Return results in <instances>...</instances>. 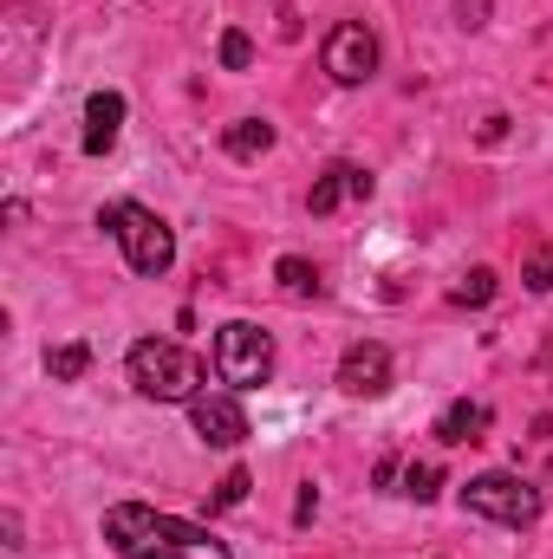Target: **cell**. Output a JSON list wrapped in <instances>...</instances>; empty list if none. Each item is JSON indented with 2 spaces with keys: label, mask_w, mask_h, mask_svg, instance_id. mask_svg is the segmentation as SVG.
<instances>
[{
  "label": "cell",
  "mask_w": 553,
  "mask_h": 559,
  "mask_svg": "<svg viewBox=\"0 0 553 559\" xmlns=\"http://www.w3.org/2000/svg\"><path fill=\"white\" fill-rule=\"evenodd\" d=\"M105 540L118 559H228V547L202 521H176V514H156L143 501L105 508Z\"/></svg>",
  "instance_id": "1"
},
{
  "label": "cell",
  "mask_w": 553,
  "mask_h": 559,
  "mask_svg": "<svg viewBox=\"0 0 553 559\" xmlns=\"http://www.w3.org/2000/svg\"><path fill=\"white\" fill-rule=\"evenodd\" d=\"M125 371H131V391L150 397V404H196L202 384H209L202 358L183 352V345H169V338H138L131 358H125Z\"/></svg>",
  "instance_id": "2"
},
{
  "label": "cell",
  "mask_w": 553,
  "mask_h": 559,
  "mask_svg": "<svg viewBox=\"0 0 553 559\" xmlns=\"http://www.w3.org/2000/svg\"><path fill=\"white\" fill-rule=\"evenodd\" d=\"M98 228L125 248L131 274L156 280V274L176 267V228H169L156 209H143V202H105V209H98Z\"/></svg>",
  "instance_id": "3"
},
{
  "label": "cell",
  "mask_w": 553,
  "mask_h": 559,
  "mask_svg": "<svg viewBox=\"0 0 553 559\" xmlns=\"http://www.w3.org/2000/svg\"><path fill=\"white\" fill-rule=\"evenodd\" d=\"M215 378L228 391H255L274 378V338L255 325V319H228L215 332Z\"/></svg>",
  "instance_id": "4"
},
{
  "label": "cell",
  "mask_w": 553,
  "mask_h": 559,
  "mask_svg": "<svg viewBox=\"0 0 553 559\" xmlns=\"http://www.w3.org/2000/svg\"><path fill=\"white\" fill-rule=\"evenodd\" d=\"M462 508L482 514V521H502V527H534L541 521V488L508 475V468H489V475L462 481Z\"/></svg>",
  "instance_id": "5"
},
{
  "label": "cell",
  "mask_w": 553,
  "mask_h": 559,
  "mask_svg": "<svg viewBox=\"0 0 553 559\" xmlns=\"http://www.w3.org/2000/svg\"><path fill=\"white\" fill-rule=\"evenodd\" d=\"M319 66H326L332 85H365L378 72V33L365 20H339L326 33V46H319Z\"/></svg>",
  "instance_id": "6"
},
{
  "label": "cell",
  "mask_w": 553,
  "mask_h": 559,
  "mask_svg": "<svg viewBox=\"0 0 553 559\" xmlns=\"http://www.w3.org/2000/svg\"><path fill=\"white\" fill-rule=\"evenodd\" d=\"M189 429H196L209 449H242V442H248L242 391H202V397L189 404Z\"/></svg>",
  "instance_id": "7"
},
{
  "label": "cell",
  "mask_w": 553,
  "mask_h": 559,
  "mask_svg": "<svg viewBox=\"0 0 553 559\" xmlns=\"http://www.w3.org/2000/svg\"><path fill=\"white\" fill-rule=\"evenodd\" d=\"M391 371H398V365H391V345H378V338H352L345 358H339V378H332V384H339L345 397H385V391H391Z\"/></svg>",
  "instance_id": "8"
},
{
  "label": "cell",
  "mask_w": 553,
  "mask_h": 559,
  "mask_svg": "<svg viewBox=\"0 0 553 559\" xmlns=\"http://www.w3.org/2000/svg\"><path fill=\"white\" fill-rule=\"evenodd\" d=\"M372 189H378L372 169H358V163H326V169L313 176V189H306V209H313V215H332V209H345V202H372Z\"/></svg>",
  "instance_id": "9"
},
{
  "label": "cell",
  "mask_w": 553,
  "mask_h": 559,
  "mask_svg": "<svg viewBox=\"0 0 553 559\" xmlns=\"http://www.w3.org/2000/svg\"><path fill=\"white\" fill-rule=\"evenodd\" d=\"M489 423H495V411H489L482 397H456V404H443V417H436L430 436H436L443 449H462V442H482Z\"/></svg>",
  "instance_id": "10"
},
{
  "label": "cell",
  "mask_w": 553,
  "mask_h": 559,
  "mask_svg": "<svg viewBox=\"0 0 553 559\" xmlns=\"http://www.w3.org/2000/svg\"><path fill=\"white\" fill-rule=\"evenodd\" d=\"M125 131V92H92L85 98V156H105Z\"/></svg>",
  "instance_id": "11"
},
{
  "label": "cell",
  "mask_w": 553,
  "mask_h": 559,
  "mask_svg": "<svg viewBox=\"0 0 553 559\" xmlns=\"http://www.w3.org/2000/svg\"><path fill=\"white\" fill-rule=\"evenodd\" d=\"M222 150H228L235 163H255V156L274 150V124H268V118H235V124L222 131Z\"/></svg>",
  "instance_id": "12"
},
{
  "label": "cell",
  "mask_w": 553,
  "mask_h": 559,
  "mask_svg": "<svg viewBox=\"0 0 553 559\" xmlns=\"http://www.w3.org/2000/svg\"><path fill=\"white\" fill-rule=\"evenodd\" d=\"M274 280H280V293H286V299H319V293H326L319 267H313V261H299V254H280Z\"/></svg>",
  "instance_id": "13"
},
{
  "label": "cell",
  "mask_w": 553,
  "mask_h": 559,
  "mask_svg": "<svg viewBox=\"0 0 553 559\" xmlns=\"http://www.w3.org/2000/svg\"><path fill=\"white\" fill-rule=\"evenodd\" d=\"M85 371H92V345H85V338H66V345L46 352V378H52V384H79Z\"/></svg>",
  "instance_id": "14"
},
{
  "label": "cell",
  "mask_w": 553,
  "mask_h": 559,
  "mask_svg": "<svg viewBox=\"0 0 553 559\" xmlns=\"http://www.w3.org/2000/svg\"><path fill=\"white\" fill-rule=\"evenodd\" d=\"M502 293V280H495V267H469V274L449 286V306H489Z\"/></svg>",
  "instance_id": "15"
},
{
  "label": "cell",
  "mask_w": 553,
  "mask_h": 559,
  "mask_svg": "<svg viewBox=\"0 0 553 559\" xmlns=\"http://www.w3.org/2000/svg\"><path fill=\"white\" fill-rule=\"evenodd\" d=\"M215 59H222V72H248V66H255V39H248L242 26H228L222 46H215Z\"/></svg>",
  "instance_id": "16"
},
{
  "label": "cell",
  "mask_w": 553,
  "mask_h": 559,
  "mask_svg": "<svg viewBox=\"0 0 553 559\" xmlns=\"http://www.w3.org/2000/svg\"><path fill=\"white\" fill-rule=\"evenodd\" d=\"M248 488H255V475H248V468H228V475L215 481V495H209V514H222V508H242V501H248Z\"/></svg>",
  "instance_id": "17"
},
{
  "label": "cell",
  "mask_w": 553,
  "mask_h": 559,
  "mask_svg": "<svg viewBox=\"0 0 553 559\" xmlns=\"http://www.w3.org/2000/svg\"><path fill=\"white\" fill-rule=\"evenodd\" d=\"M436 488H443V468H436V462H411L398 495H411V501H436Z\"/></svg>",
  "instance_id": "18"
},
{
  "label": "cell",
  "mask_w": 553,
  "mask_h": 559,
  "mask_svg": "<svg viewBox=\"0 0 553 559\" xmlns=\"http://www.w3.org/2000/svg\"><path fill=\"white\" fill-rule=\"evenodd\" d=\"M521 280H528V293H553V241H541V248L528 254Z\"/></svg>",
  "instance_id": "19"
},
{
  "label": "cell",
  "mask_w": 553,
  "mask_h": 559,
  "mask_svg": "<svg viewBox=\"0 0 553 559\" xmlns=\"http://www.w3.org/2000/svg\"><path fill=\"white\" fill-rule=\"evenodd\" d=\"M313 514H319V488H313V481H306V488H299V501H293V521H299V527H306V521H313Z\"/></svg>",
  "instance_id": "20"
},
{
  "label": "cell",
  "mask_w": 553,
  "mask_h": 559,
  "mask_svg": "<svg viewBox=\"0 0 553 559\" xmlns=\"http://www.w3.org/2000/svg\"><path fill=\"white\" fill-rule=\"evenodd\" d=\"M508 138V118H502V111H495V118H482V131H475V143H502Z\"/></svg>",
  "instance_id": "21"
},
{
  "label": "cell",
  "mask_w": 553,
  "mask_h": 559,
  "mask_svg": "<svg viewBox=\"0 0 553 559\" xmlns=\"http://www.w3.org/2000/svg\"><path fill=\"white\" fill-rule=\"evenodd\" d=\"M456 13H462V26H489V0H462Z\"/></svg>",
  "instance_id": "22"
},
{
  "label": "cell",
  "mask_w": 553,
  "mask_h": 559,
  "mask_svg": "<svg viewBox=\"0 0 553 559\" xmlns=\"http://www.w3.org/2000/svg\"><path fill=\"white\" fill-rule=\"evenodd\" d=\"M541 365H548V371H553V332H548V352H541Z\"/></svg>",
  "instance_id": "23"
}]
</instances>
